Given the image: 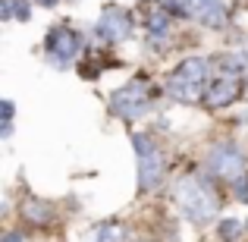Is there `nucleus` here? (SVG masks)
<instances>
[{"label": "nucleus", "mask_w": 248, "mask_h": 242, "mask_svg": "<svg viewBox=\"0 0 248 242\" xmlns=\"http://www.w3.org/2000/svg\"><path fill=\"white\" fill-rule=\"evenodd\" d=\"M47 54L54 57V63L66 66V63L79 54V35H76L73 29H66V25H57L47 35Z\"/></svg>", "instance_id": "nucleus-6"}, {"label": "nucleus", "mask_w": 248, "mask_h": 242, "mask_svg": "<svg viewBox=\"0 0 248 242\" xmlns=\"http://www.w3.org/2000/svg\"><path fill=\"white\" fill-rule=\"evenodd\" d=\"M3 242H22V236H19V233H6Z\"/></svg>", "instance_id": "nucleus-18"}, {"label": "nucleus", "mask_w": 248, "mask_h": 242, "mask_svg": "<svg viewBox=\"0 0 248 242\" xmlns=\"http://www.w3.org/2000/svg\"><path fill=\"white\" fill-rule=\"evenodd\" d=\"M239 95V79L236 76H223V79H217L211 85V91H207V104L211 107H223V104L236 101Z\"/></svg>", "instance_id": "nucleus-8"}, {"label": "nucleus", "mask_w": 248, "mask_h": 242, "mask_svg": "<svg viewBox=\"0 0 248 242\" xmlns=\"http://www.w3.org/2000/svg\"><path fill=\"white\" fill-rule=\"evenodd\" d=\"M207 163H211V170L217 176H223V179H230V182H236V179L245 176V154L232 145H217L211 151V158H207Z\"/></svg>", "instance_id": "nucleus-4"}, {"label": "nucleus", "mask_w": 248, "mask_h": 242, "mask_svg": "<svg viewBox=\"0 0 248 242\" xmlns=\"http://www.w3.org/2000/svg\"><path fill=\"white\" fill-rule=\"evenodd\" d=\"M41 6H57V0H38Z\"/></svg>", "instance_id": "nucleus-19"}, {"label": "nucleus", "mask_w": 248, "mask_h": 242, "mask_svg": "<svg viewBox=\"0 0 248 242\" xmlns=\"http://www.w3.org/2000/svg\"><path fill=\"white\" fill-rule=\"evenodd\" d=\"M245 60H248V48H245Z\"/></svg>", "instance_id": "nucleus-20"}, {"label": "nucleus", "mask_w": 248, "mask_h": 242, "mask_svg": "<svg viewBox=\"0 0 248 242\" xmlns=\"http://www.w3.org/2000/svg\"><path fill=\"white\" fill-rule=\"evenodd\" d=\"M10 116H13V104L3 101V123H10Z\"/></svg>", "instance_id": "nucleus-17"}, {"label": "nucleus", "mask_w": 248, "mask_h": 242, "mask_svg": "<svg viewBox=\"0 0 248 242\" xmlns=\"http://www.w3.org/2000/svg\"><path fill=\"white\" fill-rule=\"evenodd\" d=\"M145 107H148V88L141 82H129L126 88H120L110 97V110H113L116 116H126V120L139 116Z\"/></svg>", "instance_id": "nucleus-5"}, {"label": "nucleus", "mask_w": 248, "mask_h": 242, "mask_svg": "<svg viewBox=\"0 0 248 242\" xmlns=\"http://www.w3.org/2000/svg\"><path fill=\"white\" fill-rule=\"evenodd\" d=\"M186 3H188V13H195V16L207 25H220V19H223L220 0H186Z\"/></svg>", "instance_id": "nucleus-9"}, {"label": "nucleus", "mask_w": 248, "mask_h": 242, "mask_svg": "<svg viewBox=\"0 0 248 242\" xmlns=\"http://www.w3.org/2000/svg\"><path fill=\"white\" fill-rule=\"evenodd\" d=\"M129 32H132V19H129V13L120 10V6H107V10L101 13V19H97V35H101L104 41H123Z\"/></svg>", "instance_id": "nucleus-7"}, {"label": "nucleus", "mask_w": 248, "mask_h": 242, "mask_svg": "<svg viewBox=\"0 0 248 242\" xmlns=\"http://www.w3.org/2000/svg\"><path fill=\"white\" fill-rule=\"evenodd\" d=\"M132 145H135V154H139V189L148 192L164 176V158H160V151L154 148V142L148 135H135Z\"/></svg>", "instance_id": "nucleus-3"}, {"label": "nucleus", "mask_w": 248, "mask_h": 242, "mask_svg": "<svg viewBox=\"0 0 248 242\" xmlns=\"http://www.w3.org/2000/svg\"><path fill=\"white\" fill-rule=\"evenodd\" d=\"M22 217L31 220V224H47L50 220V205H44V201H38V198H29L22 205Z\"/></svg>", "instance_id": "nucleus-10"}, {"label": "nucleus", "mask_w": 248, "mask_h": 242, "mask_svg": "<svg viewBox=\"0 0 248 242\" xmlns=\"http://www.w3.org/2000/svg\"><path fill=\"white\" fill-rule=\"evenodd\" d=\"M148 29H151L154 35H167V29H170V19L164 16V13H154V16H148Z\"/></svg>", "instance_id": "nucleus-12"}, {"label": "nucleus", "mask_w": 248, "mask_h": 242, "mask_svg": "<svg viewBox=\"0 0 248 242\" xmlns=\"http://www.w3.org/2000/svg\"><path fill=\"white\" fill-rule=\"evenodd\" d=\"M239 236V220H223L220 224V239H236Z\"/></svg>", "instance_id": "nucleus-13"}, {"label": "nucleus", "mask_w": 248, "mask_h": 242, "mask_svg": "<svg viewBox=\"0 0 248 242\" xmlns=\"http://www.w3.org/2000/svg\"><path fill=\"white\" fill-rule=\"evenodd\" d=\"M123 239H126V236H123V226H116V224L101 226L97 236H94V242H123Z\"/></svg>", "instance_id": "nucleus-11"}, {"label": "nucleus", "mask_w": 248, "mask_h": 242, "mask_svg": "<svg viewBox=\"0 0 248 242\" xmlns=\"http://www.w3.org/2000/svg\"><path fill=\"white\" fill-rule=\"evenodd\" d=\"M232 189H236L239 201H248V176H242V179H236V182H232Z\"/></svg>", "instance_id": "nucleus-14"}, {"label": "nucleus", "mask_w": 248, "mask_h": 242, "mask_svg": "<svg viewBox=\"0 0 248 242\" xmlns=\"http://www.w3.org/2000/svg\"><path fill=\"white\" fill-rule=\"evenodd\" d=\"M173 195L179 201L182 214H186L192 224H207V220L217 217V198L211 195V189H204L195 176H182L173 186Z\"/></svg>", "instance_id": "nucleus-1"}, {"label": "nucleus", "mask_w": 248, "mask_h": 242, "mask_svg": "<svg viewBox=\"0 0 248 242\" xmlns=\"http://www.w3.org/2000/svg\"><path fill=\"white\" fill-rule=\"evenodd\" d=\"M13 3H16V16L19 19H29V13H31V6L25 3V0H13Z\"/></svg>", "instance_id": "nucleus-16"}, {"label": "nucleus", "mask_w": 248, "mask_h": 242, "mask_svg": "<svg viewBox=\"0 0 248 242\" xmlns=\"http://www.w3.org/2000/svg\"><path fill=\"white\" fill-rule=\"evenodd\" d=\"M207 73H211V63L204 57H188L179 66L173 69V82H170V91H173L179 101H201V85H204Z\"/></svg>", "instance_id": "nucleus-2"}, {"label": "nucleus", "mask_w": 248, "mask_h": 242, "mask_svg": "<svg viewBox=\"0 0 248 242\" xmlns=\"http://www.w3.org/2000/svg\"><path fill=\"white\" fill-rule=\"evenodd\" d=\"M160 3H164L167 10H173V13H188V3H186V0H160Z\"/></svg>", "instance_id": "nucleus-15"}]
</instances>
